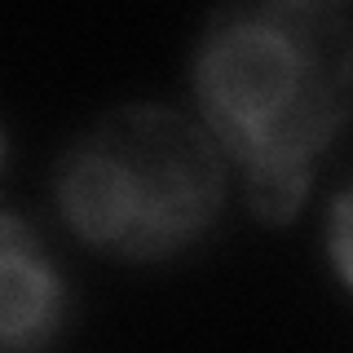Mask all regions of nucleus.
<instances>
[{
  "label": "nucleus",
  "mask_w": 353,
  "mask_h": 353,
  "mask_svg": "<svg viewBox=\"0 0 353 353\" xmlns=\"http://www.w3.org/2000/svg\"><path fill=\"white\" fill-rule=\"evenodd\" d=\"M203 128L243 168L252 208L287 221L305 199L309 159L353 110V27L309 0L243 5L212 18L194 53Z\"/></svg>",
  "instance_id": "f257e3e1"
},
{
  "label": "nucleus",
  "mask_w": 353,
  "mask_h": 353,
  "mask_svg": "<svg viewBox=\"0 0 353 353\" xmlns=\"http://www.w3.org/2000/svg\"><path fill=\"white\" fill-rule=\"evenodd\" d=\"M53 190L84 243L128 261L172 256L212 225L225 199V150L168 106H119L62 150Z\"/></svg>",
  "instance_id": "f03ea898"
},
{
  "label": "nucleus",
  "mask_w": 353,
  "mask_h": 353,
  "mask_svg": "<svg viewBox=\"0 0 353 353\" xmlns=\"http://www.w3.org/2000/svg\"><path fill=\"white\" fill-rule=\"evenodd\" d=\"M0 331H5V349L18 353L27 340H36L53 318L58 287L44 261L22 243L18 221H5V243H0Z\"/></svg>",
  "instance_id": "7ed1b4c3"
},
{
  "label": "nucleus",
  "mask_w": 353,
  "mask_h": 353,
  "mask_svg": "<svg viewBox=\"0 0 353 353\" xmlns=\"http://www.w3.org/2000/svg\"><path fill=\"white\" fill-rule=\"evenodd\" d=\"M327 248H331V261H336L340 279L353 287V185H345V190H340V199L331 203Z\"/></svg>",
  "instance_id": "20e7f679"
}]
</instances>
